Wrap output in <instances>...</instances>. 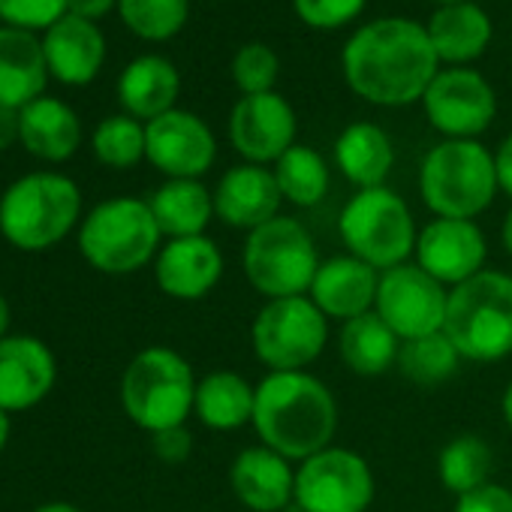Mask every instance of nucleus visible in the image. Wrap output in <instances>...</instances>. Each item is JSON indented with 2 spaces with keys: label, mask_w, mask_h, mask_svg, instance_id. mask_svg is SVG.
Masks as SVG:
<instances>
[{
  "label": "nucleus",
  "mask_w": 512,
  "mask_h": 512,
  "mask_svg": "<svg viewBox=\"0 0 512 512\" xmlns=\"http://www.w3.org/2000/svg\"><path fill=\"white\" fill-rule=\"evenodd\" d=\"M497 190L494 154L476 139H446L422 160L419 193L437 217L473 220L494 202Z\"/></svg>",
  "instance_id": "4"
},
{
  "label": "nucleus",
  "mask_w": 512,
  "mask_h": 512,
  "mask_svg": "<svg viewBox=\"0 0 512 512\" xmlns=\"http://www.w3.org/2000/svg\"><path fill=\"white\" fill-rule=\"evenodd\" d=\"M82 193L73 178L31 172L0 196V232L19 250L55 247L79 220Z\"/></svg>",
  "instance_id": "5"
},
{
  "label": "nucleus",
  "mask_w": 512,
  "mask_h": 512,
  "mask_svg": "<svg viewBox=\"0 0 512 512\" xmlns=\"http://www.w3.org/2000/svg\"><path fill=\"white\" fill-rule=\"evenodd\" d=\"M64 16H67V0H0V19L7 22V28L49 31Z\"/></svg>",
  "instance_id": "37"
},
{
  "label": "nucleus",
  "mask_w": 512,
  "mask_h": 512,
  "mask_svg": "<svg viewBox=\"0 0 512 512\" xmlns=\"http://www.w3.org/2000/svg\"><path fill=\"white\" fill-rule=\"evenodd\" d=\"M485 235L473 220L437 217L416 238V266L440 284H464L485 266Z\"/></svg>",
  "instance_id": "16"
},
{
  "label": "nucleus",
  "mask_w": 512,
  "mask_h": 512,
  "mask_svg": "<svg viewBox=\"0 0 512 512\" xmlns=\"http://www.w3.org/2000/svg\"><path fill=\"white\" fill-rule=\"evenodd\" d=\"M121 404L124 413L151 434L184 425L196 404V380L187 359L169 347L142 350L124 371Z\"/></svg>",
  "instance_id": "7"
},
{
  "label": "nucleus",
  "mask_w": 512,
  "mask_h": 512,
  "mask_svg": "<svg viewBox=\"0 0 512 512\" xmlns=\"http://www.w3.org/2000/svg\"><path fill=\"white\" fill-rule=\"evenodd\" d=\"M320 260L311 232L293 217H275L253 229L244 244V275L256 293L293 299L311 293Z\"/></svg>",
  "instance_id": "8"
},
{
  "label": "nucleus",
  "mask_w": 512,
  "mask_h": 512,
  "mask_svg": "<svg viewBox=\"0 0 512 512\" xmlns=\"http://www.w3.org/2000/svg\"><path fill=\"white\" fill-rule=\"evenodd\" d=\"M272 172H275V181L281 187V196L299 208H311V205L323 202L329 193V166L308 145H293L275 163Z\"/></svg>",
  "instance_id": "31"
},
{
  "label": "nucleus",
  "mask_w": 512,
  "mask_h": 512,
  "mask_svg": "<svg viewBox=\"0 0 512 512\" xmlns=\"http://www.w3.org/2000/svg\"><path fill=\"white\" fill-rule=\"evenodd\" d=\"M458 362H461V353L452 347V341L443 332L413 338V341H401V350H398L401 374L419 386L443 383L446 377L455 374Z\"/></svg>",
  "instance_id": "33"
},
{
  "label": "nucleus",
  "mask_w": 512,
  "mask_h": 512,
  "mask_svg": "<svg viewBox=\"0 0 512 512\" xmlns=\"http://www.w3.org/2000/svg\"><path fill=\"white\" fill-rule=\"evenodd\" d=\"M160 226L145 199L118 196L100 202L79 229V250L103 275H133L154 260Z\"/></svg>",
  "instance_id": "6"
},
{
  "label": "nucleus",
  "mask_w": 512,
  "mask_h": 512,
  "mask_svg": "<svg viewBox=\"0 0 512 512\" xmlns=\"http://www.w3.org/2000/svg\"><path fill=\"white\" fill-rule=\"evenodd\" d=\"M49 64L43 40L31 31L0 28V106L25 109L43 97Z\"/></svg>",
  "instance_id": "23"
},
{
  "label": "nucleus",
  "mask_w": 512,
  "mask_h": 512,
  "mask_svg": "<svg viewBox=\"0 0 512 512\" xmlns=\"http://www.w3.org/2000/svg\"><path fill=\"white\" fill-rule=\"evenodd\" d=\"M148 205L160 232L169 238L205 235V226L214 217V193L196 178H169L151 193Z\"/></svg>",
  "instance_id": "28"
},
{
  "label": "nucleus",
  "mask_w": 512,
  "mask_h": 512,
  "mask_svg": "<svg viewBox=\"0 0 512 512\" xmlns=\"http://www.w3.org/2000/svg\"><path fill=\"white\" fill-rule=\"evenodd\" d=\"M491 446L485 440H479L476 434H461L455 440H449L437 458V473L440 482L452 491V494H470L482 485H488L491 476Z\"/></svg>",
  "instance_id": "32"
},
{
  "label": "nucleus",
  "mask_w": 512,
  "mask_h": 512,
  "mask_svg": "<svg viewBox=\"0 0 512 512\" xmlns=\"http://www.w3.org/2000/svg\"><path fill=\"white\" fill-rule=\"evenodd\" d=\"M145 157L166 178H199L211 169L217 142L202 118L172 109L145 124Z\"/></svg>",
  "instance_id": "15"
},
{
  "label": "nucleus",
  "mask_w": 512,
  "mask_h": 512,
  "mask_svg": "<svg viewBox=\"0 0 512 512\" xmlns=\"http://www.w3.org/2000/svg\"><path fill=\"white\" fill-rule=\"evenodd\" d=\"M437 61L461 67L476 61L491 43V19L482 7L461 0V4L437 7L425 25Z\"/></svg>",
  "instance_id": "24"
},
{
  "label": "nucleus",
  "mask_w": 512,
  "mask_h": 512,
  "mask_svg": "<svg viewBox=\"0 0 512 512\" xmlns=\"http://www.w3.org/2000/svg\"><path fill=\"white\" fill-rule=\"evenodd\" d=\"M437 55L425 25L410 19H374L362 25L341 52L344 79L374 106H410L434 82Z\"/></svg>",
  "instance_id": "1"
},
{
  "label": "nucleus",
  "mask_w": 512,
  "mask_h": 512,
  "mask_svg": "<svg viewBox=\"0 0 512 512\" xmlns=\"http://www.w3.org/2000/svg\"><path fill=\"white\" fill-rule=\"evenodd\" d=\"M154 278L169 299L196 302L205 299L223 278V256L208 235L169 238L160 247Z\"/></svg>",
  "instance_id": "18"
},
{
  "label": "nucleus",
  "mask_w": 512,
  "mask_h": 512,
  "mask_svg": "<svg viewBox=\"0 0 512 512\" xmlns=\"http://www.w3.org/2000/svg\"><path fill=\"white\" fill-rule=\"evenodd\" d=\"M10 431H13V422H10V413L0 407V452L10 443Z\"/></svg>",
  "instance_id": "44"
},
{
  "label": "nucleus",
  "mask_w": 512,
  "mask_h": 512,
  "mask_svg": "<svg viewBox=\"0 0 512 512\" xmlns=\"http://www.w3.org/2000/svg\"><path fill=\"white\" fill-rule=\"evenodd\" d=\"M229 139L247 163H278L296 145V112L275 91L241 97L229 115Z\"/></svg>",
  "instance_id": "14"
},
{
  "label": "nucleus",
  "mask_w": 512,
  "mask_h": 512,
  "mask_svg": "<svg viewBox=\"0 0 512 512\" xmlns=\"http://www.w3.org/2000/svg\"><path fill=\"white\" fill-rule=\"evenodd\" d=\"M16 139H22V109L0 106V151H7Z\"/></svg>",
  "instance_id": "42"
},
{
  "label": "nucleus",
  "mask_w": 512,
  "mask_h": 512,
  "mask_svg": "<svg viewBox=\"0 0 512 512\" xmlns=\"http://www.w3.org/2000/svg\"><path fill=\"white\" fill-rule=\"evenodd\" d=\"M503 419H506V425L512 428V383H509L506 392H503Z\"/></svg>",
  "instance_id": "48"
},
{
  "label": "nucleus",
  "mask_w": 512,
  "mask_h": 512,
  "mask_svg": "<svg viewBox=\"0 0 512 512\" xmlns=\"http://www.w3.org/2000/svg\"><path fill=\"white\" fill-rule=\"evenodd\" d=\"M368 0H293L296 16L317 31H335L359 19Z\"/></svg>",
  "instance_id": "38"
},
{
  "label": "nucleus",
  "mask_w": 512,
  "mask_h": 512,
  "mask_svg": "<svg viewBox=\"0 0 512 512\" xmlns=\"http://www.w3.org/2000/svg\"><path fill=\"white\" fill-rule=\"evenodd\" d=\"M284 196L275 181V172L256 163H241L223 172L214 190V214L232 229H260L278 217Z\"/></svg>",
  "instance_id": "19"
},
{
  "label": "nucleus",
  "mask_w": 512,
  "mask_h": 512,
  "mask_svg": "<svg viewBox=\"0 0 512 512\" xmlns=\"http://www.w3.org/2000/svg\"><path fill=\"white\" fill-rule=\"evenodd\" d=\"M43 52L49 73L64 82V85H88L97 79L103 58H106V40L103 31L79 16H64L58 19L46 37H43Z\"/></svg>",
  "instance_id": "22"
},
{
  "label": "nucleus",
  "mask_w": 512,
  "mask_h": 512,
  "mask_svg": "<svg viewBox=\"0 0 512 512\" xmlns=\"http://www.w3.org/2000/svg\"><path fill=\"white\" fill-rule=\"evenodd\" d=\"M34 512H82V509H79V506H73V503L55 500V503H43V506H37Z\"/></svg>",
  "instance_id": "45"
},
{
  "label": "nucleus",
  "mask_w": 512,
  "mask_h": 512,
  "mask_svg": "<svg viewBox=\"0 0 512 512\" xmlns=\"http://www.w3.org/2000/svg\"><path fill=\"white\" fill-rule=\"evenodd\" d=\"M34 157L61 163L70 160L82 142V124L76 112L55 100V97H40L22 109V139H19Z\"/></svg>",
  "instance_id": "26"
},
{
  "label": "nucleus",
  "mask_w": 512,
  "mask_h": 512,
  "mask_svg": "<svg viewBox=\"0 0 512 512\" xmlns=\"http://www.w3.org/2000/svg\"><path fill=\"white\" fill-rule=\"evenodd\" d=\"M377 284L380 275L374 266L362 263L359 256H332V260L320 263L317 278L311 284L314 305L335 320H353L374 308L377 302Z\"/></svg>",
  "instance_id": "21"
},
{
  "label": "nucleus",
  "mask_w": 512,
  "mask_h": 512,
  "mask_svg": "<svg viewBox=\"0 0 512 512\" xmlns=\"http://www.w3.org/2000/svg\"><path fill=\"white\" fill-rule=\"evenodd\" d=\"M181 76L172 61L160 55H142L127 64L118 79V100L136 121H154L175 109Z\"/></svg>",
  "instance_id": "25"
},
{
  "label": "nucleus",
  "mask_w": 512,
  "mask_h": 512,
  "mask_svg": "<svg viewBox=\"0 0 512 512\" xmlns=\"http://www.w3.org/2000/svg\"><path fill=\"white\" fill-rule=\"evenodd\" d=\"M455 512H512V491L488 482L470 494H461Z\"/></svg>",
  "instance_id": "39"
},
{
  "label": "nucleus",
  "mask_w": 512,
  "mask_h": 512,
  "mask_svg": "<svg viewBox=\"0 0 512 512\" xmlns=\"http://www.w3.org/2000/svg\"><path fill=\"white\" fill-rule=\"evenodd\" d=\"M7 329H10V305L0 296V338H7Z\"/></svg>",
  "instance_id": "47"
},
{
  "label": "nucleus",
  "mask_w": 512,
  "mask_h": 512,
  "mask_svg": "<svg viewBox=\"0 0 512 512\" xmlns=\"http://www.w3.org/2000/svg\"><path fill=\"white\" fill-rule=\"evenodd\" d=\"M494 166H497V184H500V190L512 196V133L500 142V148L494 154Z\"/></svg>",
  "instance_id": "43"
},
{
  "label": "nucleus",
  "mask_w": 512,
  "mask_h": 512,
  "mask_svg": "<svg viewBox=\"0 0 512 512\" xmlns=\"http://www.w3.org/2000/svg\"><path fill=\"white\" fill-rule=\"evenodd\" d=\"M500 238H503V247H506V253L512 256V211L503 217V229H500Z\"/></svg>",
  "instance_id": "46"
},
{
  "label": "nucleus",
  "mask_w": 512,
  "mask_h": 512,
  "mask_svg": "<svg viewBox=\"0 0 512 512\" xmlns=\"http://www.w3.org/2000/svg\"><path fill=\"white\" fill-rule=\"evenodd\" d=\"M398 350L401 338L377 317V311L353 317L341 329V359L359 377L386 374L398 362Z\"/></svg>",
  "instance_id": "30"
},
{
  "label": "nucleus",
  "mask_w": 512,
  "mask_h": 512,
  "mask_svg": "<svg viewBox=\"0 0 512 512\" xmlns=\"http://www.w3.org/2000/svg\"><path fill=\"white\" fill-rule=\"evenodd\" d=\"M338 229L353 256L383 272L404 266L419 238L407 202L389 187L359 190L344 205Z\"/></svg>",
  "instance_id": "9"
},
{
  "label": "nucleus",
  "mask_w": 512,
  "mask_h": 512,
  "mask_svg": "<svg viewBox=\"0 0 512 512\" xmlns=\"http://www.w3.org/2000/svg\"><path fill=\"white\" fill-rule=\"evenodd\" d=\"M256 389L235 371H214L196 383V416L205 428L235 431L253 422Z\"/></svg>",
  "instance_id": "29"
},
{
  "label": "nucleus",
  "mask_w": 512,
  "mask_h": 512,
  "mask_svg": "<svg viewBox=\"0 0 512 512\" xmlns=\"http://www.w3.org/2000/svg\"><path fill=\"white\" fill-rule=\"evenodd\" d=\"M374 500V473L353 449L329 446L296 470V506L302 512H365Z\"/></svg>",
  "instance_id": "11"
},
{
  "label": "nucleus",
  "mask_w": 512,
  "mask_h": 512,
  "mask_svg": "<svg viewBox=\"0 0 512 512\" xmlns=\"http://www.w3.org/2000/svg\"><path fill=\"white\" fill-rule=\"evenodd\" d=\"M55 377V356L40 338H0V407L7 413H19L40 404L52 392Z\"/></svg>",
  "instance_id": "17"
},
{
  "label": "nucleus",
  "mask_w": 512,
  "mask_h": 512,
  "mask_svg": "<svg viewBox=\"0 0 512 512\" xmlns=\"http://www.w3.org/2000/svg\"><path fill=\"white\" fill-rule=\"evenodd\" d=\"M278 73H281L278 55L263 43H247L232 58V82L241 91V97L275 91Z\"/></svg>",
  "instance_id": "36"
},
{
  "label": "nucleus",
  "mask_w": 512,
  "mask_h": 512,
  "mask_svg": "<svg viewBox=\"0 0 512 512\" xmlns=\"http://www.w3.org/2000/svg\"><path fill=\"white\" fill-rule=\"evenodd\" d=\"M250 338L256 359L272 371H305L326 350L329 323L311 296L272 299L256 314Z\"/></svg>",
  "instance_id": "10"
},
{
  "label": "nucleus",
  "mask_w": 512,
  "mask_h": 512,
  "mask_svg": "<svg viewBox=\"0 0 512 512\" xmlns=\"http://www.w3.org/2000/svg\"><path fill=\"white\" fill-rule=\"evenodd\" d=\"M151 446H154V455L166 464H181L190 458L193 452V437L184 425H175V428H166V431H157L151 434Z\"/></svg>",
  "instance_id": "40"
},
{
  "label": "nucleus",
  "mask_w": 512,
  "mask_h": 512,
  "mask_svg": "<svg viewBox=\"0 0 512 512\" xmlns=\"http://www.w3.org/2000/svg\"><path fill=\"white\" fill-rule=\"evenodd\" d=\"M425 118L449 139H473L485 133L497 115V97L488 79L467 67H449L434 76L425 97Z\"/></svg>",
  "instance_id": "13"
},
{
  "label": "nucleus",
  "mask_w": 512,
  "mask_h": 512,
  "mask_svg": "<svg viewBox=\"0 0 512 512\" xmlns=\"http://www.w3.org/2000/svg\"><path fill=\"white\" fill-rule=\"evenodd\" d=\"M94 154L112 169H130L145 157V127L130 115H112L94 130Z\"/></svg>",
  "instance_id": "35"
},
{
  "label": "nucleus",
  "mask_w": 512,
  "mask_h": 512,
  "mask_svg": "<svg viewBox=\"0 0 512 512\" xmlns=\"http://www.w3.org/2000/svg\"><path fill=\"white\" fill-rule=\"evenodd\" d=\"M446 305L449 293L443 284L419 266L404 263L380 275L374 311L401 341L443 332Z\"/></svg>",
  "instance_id": "12"
},
{
  "label": "nucleus",
  "mask_w": 512,
  "mask_h": 512,
  "mask_svg": "<svg viewBox=\"0 0 512 512\" xmlns=\"http://www.w3.org/2000/svg\"><path fill=\"white\" fill-rule=\"evenodd\" d=\"M229 482L235 497L253 512H281L296 500V473L269 446H250L235 455Z\"/></svg>",
  "instance_id": "20"
},
{
  "label": "nucleus",
  "mask_w": 512,
  "mask_h": 512,
  "mask_svg": "<svg viewBox=\"0 0 512 512\" xmlns=\"http://www.w3.org/2000/svg\"><path fill=\"white\" fill-rule=\"evenodd\" d=\"M112 7H118V0H67V13L88 19V22H100L103 16L112 13Z\"/></svg>",
  "instance_id": "41"
},
{
  "label": "nucleus",
  "mask_w": 512,
  "mask_h": 512,
  "mask_svg": "<svg viewBox=\"0 0 512 512\" xmlns=\"http://www.w3.org/2000/svg\"><path fill=\"white\" fill-rule=\"evenodd\" d=\"M121 22L148 43L172 40L190 16V0H118Z\"/></svg>",
  "instance_id": "34"
},
{
  "label": "nucleus",
  "mask_w": 512,
  "mask_h": 512,
  "mask_svg": "<svg viewBox=\"0 0 512 512\" xmlns=\"http://www.w3.org/2000/svg\"><path fill=\"white\" fill-rule=\"evenodd\" d=\"M335 163L350 184H356L359 190H371V187H383L395 163V148L383 127L371 121H356L338 136Z\"/></svg>",
  "instance_id": "27"
},
{
  "label": "nucleus",
  "mask_w": 512,
  "mask_h": 512,
  "mask_svg": "<svg viewBox=\"0 0 512 512\" xmlns=\"http://www.w3.org/2000/svg\"><path fill=\"white\" fill-rule=\"evenodd\" d=\"M443 335L470 362H497L512 353V278L482 269L452 287Z\"/></svg>",
  "instance_id": "3"
},
{
  "label": "nucleus",
  "mask_w": 512,
  "mask_h": 512,
  "mask_svg": "<svg viewBox=\"0 0 512 512\" xmlns=\"http://www.w3.org/2000/svg\"><path fill=\"white\" fill-rule=\"evenodd\" d=\"M253 428L263 446L287 461H305L329 449L335 437V395L308 371H272L256 386Z\"/></svg>",
  "instance_id": "2"
},
{
  "label": "nucleus",
  "mask_w": 512,
  "mask_h": 512,
  "mask_svg": "<svg viewBox=\"0 0 512 512\" xmlns=\"http://www.w3.org/2000/svg\"><path fill=\"white\" fill-rule=\"evenodd\" d=\"M437 7H449V4H461V0H434Z\"/></svg>",
  "instance_id": "49"
}]
</instances>
